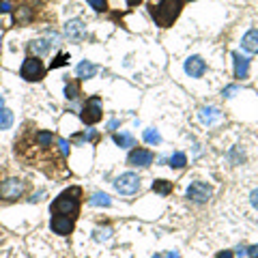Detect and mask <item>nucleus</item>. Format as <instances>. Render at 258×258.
<instances>
[{"label":"nucleus","mask_w":258,"mask_h":258,"mask_svg":"<svg viewBox=\"0 0 258 258\" xmlns=\"http://www.w3.org/2000/svg\"><path fill=\"white\" fill-rule=\"evenodd\" d=\"M15 155L28 166L41 168L45 174H58L64 172V157L56 153L54 135L43 129H24V133L15 140Z\"/></svg>","instance_id":"obj_1"},{"label":"nucleus","mask_w":258,"mask_h":258,"mask_svg":"<svg viewBox=\"0 0 258 258\" xmlns=\"http://www.w3.org/2000/svg\"><path fill=\"white\" fill-rule=\"evenodd\" d=\"M181 9H183V0H159V2H153L148 6V15L153 17V22L159 28H168L177 22Z\"/></svg>","instance_id":"obj_2"},{"label":"nucleus","mask_w":258,"mask_h":258,"mask_svg":"<svg viewBox=\"0 0 258 258\" xmlns=\"http://www.w3.org/2000/svg\"><path fill=\"white\" fill-rule=\"evenodd\" d=\"M80 196L82 190L80 187H71V190L63 192L54 202H52V213L54 215H69V217H77L80 213Z\"/></svg>","instance_id":"obj_3"},{"label":"nucleus","mask_w":258,"mask_h":258,"mask_svg":"<svg viewBox=\"0 0 258 258\" xmlns=\"http://www.w3.org/2000/svg\"><path fill=\"white\" fill-rule=\"evenodd\" d=\"M26 181L22 179H4L2 183H0V198L4 200V202H15L26 194Z\"/></svg>","instance_id":"obj_4"},{"label":"nucleus","mask_w":258,"mask_h":258,"mask_svg":"<svg viewBox=\"0 0 258 258\" xmlns=\"http://www.w3.org/2000/svg\"><path fill=\"white\" fill-rule=\"evenodd\" d=\"M22 77L26 82H39V80H43V75H45V67H43V63H41V58L39 56H28L24 61L22 64Z\"/></svg>","instance_id":"obj_5"},{"label":"nucleus","mask_w":258,"mask_h":258,"mask_svg":"<svg viewBox=\"0 0 258 258\" xmlns=\"http://www.w3.org/2000/svg\"><path fill=\"white\" fill-rule=\"evenodd\" d=\"M103 116V108H101V99L97 95L88 97L86 103H84V110L80 112V119L86 123V125H95V123H99Z\"/></svg>","instance_id":"obj_6"},{"label":"nucleus","mask_w":258,"mask_h":258,"mask_svg":"<svg viewBox=\"0 0 258 258\" xmlns=\"http://www.w3.org/2000/svg\"><path fill=\"white\" fill-rule=\"evenodd\" d=\"M114 187L119 194H123V196H133V194L140 190V177L133 172H125L114 181Z\"/></svg>","instance_id":"obj_7"},{"label":"nucleus","mask_w":258,"mask_h":258,"mask_svg":"<svg viewBox=\"0 0 258 258\" xmlns=\"http://www.w3.org/2000/svg\"><path fill=\"white\" fill-rule=\"evenodd\" d=\"M213 194V187L209 183H204V181H194V183L187 187V198L192 200V202H198V204H204L206 200L211 198Z\"/></svg>","instance_id":"obj_8"},{"label":"nucleus","mask_w":258,"mask_h":258,"mask_svg":"<svg viewBox=\"0 0 258 258\" xmlns=\"http://www.w3.org/2000/svg\"><path fill=\"white\" fill-rule=\"evenodd\" d=\"M50 226H52V232H56V235H61V237H67L73 232L75 222H73V217H69V215H54Z\"/></svg>","instance_id":"obj_9"},{"label":"nucleus","mask_w":258,"mask_h":258,"mask_svg":"<svg viewBox=\"0 0 258 258\" xmlns=\"http://www.w3.org/2000/svg\"><path fill=\"white\" fill-rule=\"evenodd\" d=\"M153 159H155V155L151 151H146V148H133L127 157V164L135 166V168H148L153 164Z\"/></svg>","instance_id":"obj_10"},{"label":"nucleus","mask_w":258,"mask_h":258,"mask_svg":"<svg viewBox=\"0 0 258 258\" xmlns=\"http://www.w3.org/2000/svg\"><path fill=\"white\" fill-rule=\"evenodd\" d=\"M64 35H67L69 41H84L86 39V26H84L82 19H69L67 24H64Z\"/></svg>","instance_id":"obj_11"},{"label":"nucleus","mask_w":258,"mask_h":258,"mask_svg":"<svg viewBox=\"0 0 258 258\" xmlns=\"http://www.w3.org/2000/svg\"><path fill=\"white\" fill-rule=\"evenodd\" d=\"M204 71H206V64L200 56H190L185 61V73L190 77H202Z\"/></svg>","instance_id":"obj_12"},{"label":"nucleus","mask_w":258,"mask_h":258,"mask_svg":"<svg viewBox=\"0 0 258 258\" xmlns=\"http://www.w3.org/2000/svg\"><path fill=\"white\" fill-rule=\"evenodd\" d=\"M198 119H200V123H204V125H213V123H217L222 119V112H219L215 106H202L198 110Z\"/></svg>","instance_id":"obj_13"},{"label":"nucleus","mask_w":258,"mask_h":258,"mask_svg":"<svg viewBox=\"0 0 258 258\" xmlns=\"http://www.w3.org/2000/svg\"><path fill=\"white\" fill-rule=\"evenodd\" d=\"M241 48L250 54H258V28H252L250 32H245L241 39Z\"/></svg>","instance_id":"obj_14"},{"label":"nucleus","mask_w":258,"mask_h":258,"mask_svg":"<svg viewBox=\"0 0 258 258\" xmlns=\"http://www.w3.org/2000/svg\"><path fill=\"white\" fill-rule=\"evenodd\" d=\"M232 58H235V77H239V80L248 77V73H250V61L245 56L239 54V52H235Z\"/></svg>","instance_id":"obj_15"},{"label":"nucleus","mask_w":258,"mask_h":258,"mask_svg":"<svg viewBox=\"0 0 258 258\" xmlns=\"http://www.w3.org/2000/svg\"><path fill=\"white\" fill-rule=\"evenodd\" d=\"M77 77H80V80H90V77H95V73L99 69H97V64H93L90 61H82L80 64H77Z\"/></svg>","instance_id":"obj_16"},{"label":"nucleus","mask_w":258,"mask_h":258,"mask_svg":"<svg viewBox=\"0 0 258 258\" xmlns=\"http://www.w3.org/2000/svg\"><path fill=\"white\" fill-rule=\"evenodd\" d=\"M151 190L155 194H159V196H168V194L172 192V183L170 181H164V179H157V181H153Z\"/></svg>","instance_id":"obj_17"},{"label":"nucleus","mask_w":258,"mask_h":258,"mask_svg":"<svg viewBox=\"0 0 258 258\" xmlns=\"http://www.w3.org/2000/svg\"><path fill=\"white\" fill-rule=\"evenodd\" d=\"M110 196L108 194H101V192H97V194H93V196L88 198V204L90 206H110Z\"/></svg>","instance_id":"obj_18"},{"label":"nucleus","mask_w":258,"mask_h":258,"mask_svg":"<svg viewBox=\"0 0 258 258\" xmlns=\"http://www.w3.org/2000/svg\"><path fill=\"white\" fill-rule=\"evenodd\" d=\"M30 52H35V54H45V52L50 50V43L45 41V39H37V41H30Z\"/></svg>","instance_id":"obj_19"},{"label":"nucleus","mask_w":258,"mask_h":258,"mask_svg":"<svg viewBox=\"0 0 258 258\" xmlns=\"http://www.w3.org/2000/svg\"><path fill=\"white\" fill-rule=\"evenodd\" d=\"M11 125H13V112L2 108L0 110V129H11Z\"/></svg>","instance_id":"obj_20"},{"label":"nucleus","mask_w":258,"mask_h":258,"mask_svg":"<svg viewBox=\"0 0 258 258\" xmlns=\"http://www.w3.org/2000/svg\"><path fill=\"white\" fill-rule=\"evenodd\" d=\"M114 142L119 146H135L131 133H114Z\"/></svg>","instance_id":"obj_21"},{"label":"nucleus","mask_w":258,"mask_h":258,"mask_svg":"<svg viewBox=\"0 0 258 258\" xmlns=\"http://www.w3.org/2000/svg\"><path fill=\"white\" fill-rule=\"evenodd\" d=\"M30 17H32L30 6H22V9H17V13H15V22L17 24H28Z\"/></svg>","instance_id":"obj_22"},{"label":"nucleus","mask_w":258,"mask_h":258,"mask_svg":"<svg viewBox=\"0 0 258 258\" xmlns=\"http://www.w3.org/2000/svg\"><path fill=\"white\" fill-rule=\"evenodd\" d=\"M144 142H148V144H159L161 142V135L157 133V129H144Z\"/></svg>","instance_id":"obj_23"},{"label":"nucleus","mask_w":258,"mask_h":258,"mask_svg":"<svg viewBox=\"0 0 258 258\" xmlns=\"http://www.w3.org/2000/svg\"><path fill=\"white\" fill-rule=\"evenodd\" d=\"M185 164H187V157H185L183 153H174L172 157H170V166L177 168V170H179V168H183Z\"/></svg>","instance_id":"obj_24"},{"label":"nucleus","mask_w":258,"mask_h":258,"mask_svg":"<svg viewBox=\"0 0 258 258\" xmlns=\"http://www.w3.org/2000/svg\"><path fill=\"white\" fill-rule=\"evenodd\" d=\"M64 95H67V99H75V97L80 95V86H77L75 82H69L67 86H64Z\"/></svg>","instance_id":"obj_25"},{"label":"nucleus","mask_w":258,"mask_h":258,"mask_svg":"<svg viewBox=\"0 0 258 258\" xmlns=\"http://www.w3.org/2000/svg\"><path fill=\"white\" fill-rule=\"evenodd\" d=\"M110 237H112V228H110V226L95 230V239H97V241H106V239H110Z\"/></svg>","instance_id":"obj_26"},{"label":"nucleus","mask_w":258,"mask_h":258,"mask_svg":"<svg viewBox=\"0 0 258 258\" xmlns=\"http://www.w3.org/2000/svg\"><path fill=\"white\" fill-rule=\"evenodd\" d=\"M97 138V133H95V129H88V131H84L80 135H73V142H90V140H95Z\"/></svg>","instance_id":"obj_27"},{"label":"nucleus","mask_w":258,"mask_h":258,"mask_svg":"<svg viewBox=\"0 0 258 258\" xmlns=\"http://www.w3.org/2000/svg\"><path fill=\"white\" fill-rule=\"evenodd\" d=\"M86 2L93 6L95 11H99V13H103V11L108 9V0H86Z\"/></svg>","instance_id":"obj_28"},{"label":"nucleus","mask_w":258,"mask_h":258,"mask_svg":"<svg viewBox=\"0 0 258 258\" xmlns=\"http://www.w3.org/2000/svg\"><path fill=\"white\" fill-rule=\"evenodd\" d=\"M69 63V54H58L56 58H54V63L50 64L52 69H56V67H63V64H67Z\"/></svg>","instance_id":"obj_29"},{"label":"nucleus","mask_w":258,"mask_h":258,"mask_svg":"<svg viewBox=\"0 0 258 258\" xmlns=\"http://www.w3.org/2000/svg\"><path fill=\"white\" fill-rule=\"evenodd\" d=\"M58 146H61V155H63V157H67V155H69V142L67 140H58Z\"/></svg>","instance_id":"obj_30"},{"label":"nucleus","mask_w":258,"mask_h":258,"mask_svg":"<svg viewBox=\"0 0 258 258\" xmlns=\"http://www.w3.org/2000/svg\"><path fill=\"white\" fill-rule=\"evenodd\" d=\"M250 202H252V206H254V209H258V187L250 194Z\"/></svg>","instance_id":"obj_31"},{"label":"nucleus","mask_w":258,"mask_h":258,"mask_svg":"<svg viewBox=\"0 0 258 258\" xmlns=\"http://www.w3.org/2000/svg\"><path fill=\"white\" fill-rule=\"evenodd\" d=\"M11 9H13L11 2H4V0H2V2H0V13H9Z\"/></svg>","instance_id":"obj_32"},{"label":"nucleus","mask_w":258,"mask_h":258,"mask_svg":"<svg viewBox=\"0 0 258 258\" xmlns=\"http://www.w3.org/2000/svg\"><path fill=\"white\" fill-rule=\"evenodd\" d=\"M248 256L250 258H258V245H254V248H248Z\"/></svg>","instance_id":"obj_33"},{"label":"nucleus","mask_w":258,"mask_h":258,"mask_svg":"<svg viewBox=\"0 0 258 258\" xmlns=\"http://www.w3.org/2000/svg\"><path fill=\"white\" fill-rule=\"evenodd\" d=\"M235 254H237L239 258H243V256H248V248H241V245H239V248H237V252H235Z\"/></svg>","instance_id":"obj_34"},{"label":"nucleus","mask_w":258,"mask_h":258,"mask_svg":"<svg viewBox=\"0 0 258 258\" xmlns=\"http://www.w3.org/2000/svg\"><path fill=\"white\" fill-rule=\"evenodd\" d=\"M215 258H232V252H219Z\"/></svg>","instance_id":"obj_35"},{"label":"nucleus","mask_w":258,"mask_h":258,"mask_svg":"<svg viewBox=\"0 0 258 258\" xmlns=\"http://www.w3.org/2000/svg\"><path fill=\"white\" fill-rule=\"evenodd\" d=\"M140 2H142V0H127L129 6H135V4H140Z\"/></svg>","instance_id":"obj_36"},{"label":"nucleus","mask_w":258,"mask_h":258,"mask_svg":"<svg viewBox=\"0 0 258 258\" xmlns=\"http://www.w3.org/2000/svg\"><path fill=\"white\" fill-rule=\"evenodd\" d=\"M166 258H179L177 252H170V254H166Z\"/></svg>","instance_id":"obj_37"},{"label":"nucleus","mask_w":258,"mask_h":258,"mask_svg":"<svg viewBox=\"0 0 258 258\" xmlns=\"http://www.w3.org/2000/svg\"><path fill=\"white\" fill-rule=\"evenodd\" d=\"M2 108H4V97L0 95V110H2Z\"/></svg>","instance_id":"obj_38"},{"label":"nucleus","mask_w":258,"mask_h":258,"mask_svg":"<svg viewBox=\"0 0 258 258\" xmlns=\"http://www.w3.org/2000/svg\"><path fill=\"white\" fill-rule=\"evenodd\" d=\"M153 258H164V256H153Z\"/></svg>","instance_id":"obj_39"}]
</instances>
